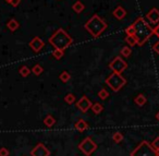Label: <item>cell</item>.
I'll use <instances>...</instances> for the list:
<instances>
[{
	"instance_id": "1",
	"label": "cell",
	"mask_w": 159,
	"mask_h": 156,
	"mask_svg": "<svg viewBox=\"0 0 159 156\" xmlns=\"http://www.w3.org/2000/svg\"><path fill=\"white\" fill-rule=\"evenodd\" d=\"M133 26L135 29L134 36L137 40V45L139 46H143L148 40H149L150 36L154 34V29L149 26L146 20L144 18H137L136 21L133 23Z\"/></svg>"
},
{
	"instance_id": "2",
	"label": "cell",
	"mask_w": 159,
	"mask_h": 156,
	"mask_svg": "<svg viewBox=\"0 0 159 156\" xmlns=\"http://www.w3.org/2000/svg\"><path fill=\"white\" fill-rule=\"evenodd\" d=\"M48 43L52 45L56 49H60V50H64L68 48L70 45H72L73 40L64 30L59 29L49 37Z\"/></svg>"
},
{
	"instance_id": "3",
	"label": "cell",
	"mask_w": 159,
	"mask_h": 156,
	"mask_svg": "<svg viewBox=\"0 0 159 156\" xmlns=\"http://www.w3.org/2000/svg\"><path fill=\"white\" fill-rule=\"evenodd\" d=\"M84 29L91 34L93 37L97 38L100 34L107 29V23L97 14H94L84 25Z\"/></svg>"
},
{
	"instance_id": "4",
	"label": "cell",
	"mask_w": 159,
	"mask_h": 156,
	"mask_svg": "<svg viewBox=\"0 0 159 156\" xmlns=\"http://www.w3.org/2000/svg\"><path fill=\"white\" fill-rule=\"evenodd\" d=\"M132 156H158V153L148 142H143L133 152Z\"/></svg>"
},
{
	"instance_id": "5",
	"label": "cell",
	"mask_w": 159,
	"mask_h": 156,
	"mask_svg": "<svg viewBox=\"0 0 159 156\" xmlns=\"http://www.w3.org/2000/svg\"><path fill=\"white\" fill-rule=\"evenodd\" d=\"M106 83L108 84V85L110 86V87L112 88L115 92H117V91H119L120 88H121L122 86L126 83V81H125V79H124V78L121 77V74H120V73L113 72L112 74H111L110 77L107 79Z\"/></svg>"
},
{
	"instance_id": "6",
	"label": "cell",
	"mask_w": 159,
	"mask_h": 156,
	"mask_svg": "<svg viewBox=\"0 0 159 156\" xmlns=\"http://www.w3.org/2000/svg\"><path fill=\"white\" fill-rule=\"evenodd\" d=\"M109 67H110V69L113 72L120 73V74H121V72H123L126 69L128 64H126V62L124 61L121 57H116L115 59L112 60V62L109 64Z\"/></svg>"
},
{
	"instance_id": "7",
	"label": "cell",
	"mask_w": 159,
	"mask_h": 156,
	"mask_svg": "<svg viewBox=\"0 0 159 156\" xmlns=\"http://www.w3.org/2000/svg\"><path fill=\"white\" fill-rule=\"evenodd\" d=\"M44 45H45V43L43 42L39 37H34L33 40L30 42V47H31L34 53H38V51L44 47Z\"/></svg>"
},
{
	"instance_id": "8",
	"label": "cell",
	"mask_w": 159,
	"mask_h": 156,
	"mask_svg": "<svg viewBox=\"0 0 159 156\" xmlns=\"http://www.w3.org/2000/svg\"><path fill=\"white\" fill-rule=\"evenodd\" d=\"M146 18L148 19V21H149L150 23H154V24L158 23L159 22V10L157 9V8H152V9L146 14Z\"/></svg>"
},
{
	"instance_id": "9",
	"label": "cell",
	"mask_w": 159,
	"mask_h": 156,
	"mask_svg": "<svg viewBox=\"0 0 159 156\" xmlns=\"http://www.w3.org/2000/svg\"><path fill=\"white\" fill-rule=\"evenodd\" d=\"M112 14L117 20H122V19H124V17L126 16V11L123 7L119 6V7H117L115 10H113Z\"/></svg>"
},
{
	"instance_id": "10",
	"label": "cell",
	"mask_w": 159,
	"mask_h": 156,
	"mask_svg": "<svg viewBox=\"0 0 159 156\" xmlns=\"http://www.w3.org/2000/svg\"><path fill=\"white\" fill-rule=\"evenodd\" d=\"M77 106H79L81 109L83 110V111H85V110H87L89 108V106H91V103H89V101L87 98H85V97H83L81 101L79 102V104H77Z\"/></svg>"
},
{
	"instance_id": "11",
	"label": "cell",
	"mask_w": 159,
	"mask_h": 156,
	"mask_svg": "<svg viewBox=\"0 0 159 156\" xmlns=\"http://www.w3.org/2000/svg\"><path fill=\"white\" fill-rule=\"evenodd\" d=\"M7 26H8V29H9L11 32H16V30L19 29L20 24H19V22L16 20V19H11V20H10L9 22L7 23Z\"/></svg>"
},
{
	"instance_id": "12",
	"label": "cell",
	"mask_w": 159,
	"mask_h": 156,
	"mask_svg": "<svg viewBox=\"0 0 159 156\" xmlns=\"http://www.w3.org/2000/svg\"><path fill=\"white\" fill-rule=\"evenodd\" d=\"M72 9H73V11L76 12V13H81V12H83V10L85 9V7L81 1H76V2L73 3Z\"/></svg>"
},
{
	"instance_id": "13",
	"label": "cell",
	"mask_w": 159,
	"mask_h": 156,
	"mask_svg": "<svg viewBox=\"0 0 159 156\" xmlns=\"http://www.w3.org/2000/svg\"><path fill=\"white\" fill-rule=\"evenodd\" d=\"M125 43L130 45V47H133V46H135V45H137V40L134 35H126Z\"/></svg>"
},
{
	"instance_id": "14",
	"label": "cell",
	"mask_w": 159,
	"mask_h": 156,
	"mask_svg": "<svg viewBox=\"0 0 159 156\" xmlns=\"http://www.w3.org/2000/svg\"><path fill=\"white\" fill-rule=\"evenodd\" d=\"M146 102H147V99H146V97L144 96L143 94L137 95V97H136V98H135V103H136L139 106H143V105H145Z\"/></svg>"
},
{
	"instance_id": "15",
	"label": "cell",
	"mask_w": 159,
	"mask_h": 156,
	"mask_svg": "<svg viewBox=\"0 0 159 156\" xmlns=\"http://www.w3.org/2000/svg\"><path fill=\"white\" fill-rule=\"evenodd\" d=\"M131 53H132V50H131V47H129V46H124L123 48L121 49V55L123 56V57H130Z\"/></svg>"
},
{
	"instance_id": "16",
	"label": "cell",
	"mask_w": 159,
	"mask_h": 156,
	"mask_svg": "<svg viewBox=\"0 0 159 156\" xmlns=\"http://www.w3.org/2000/svg\"><path fill=\"white\" fill-rule=\"evenodd\" d=\"M53 57L56 58V59H60V58L63 57V50H60V49H55L52 53Z\"/></svg>"
},
{
	"instance_id": "17",
	"label": "cell",
	"mask_w": 159,
	"mask_h": 156,
	"mask_svg": "<svg viewBox=\"0 0 159 156\" xmlns=\"http://www.w3.org/2000/svg\"><path fill=\"white\" fill-rule=\"evenodd\" d=\"M134 33H135V29H134V26H133V24L125 29L126 35H134Z\"/></svg>"
},
{
	"instance_id": "18",
	"label": "cell",
	"mask_w": 159,
	"mask_h": 156,
	"mask_svg": "<svg viewBox=\"0 0 159 156\" xmlns=\"http://www.w3.org/2000/svg\"><path fill=\"white\" fill-rule=\"evenodd\" d=\"M20 72H21V74H22L23 77H26V75H29L30 70H29V68H27V67H22V68H21V70H20Z\"/></svg>"
},
{
	"instance_id": "19",
	"label": "cell",
	"mask_w": 159,
	"mask_h": 156,
	"mask_svg": "<svg viewBox=\"0 0 159 156\" xmlns=\"http://www.w3.org/2000/svg\"><path fill=\"white\" fill-rule=\"evenodd\" d=\"M33 72L35 73V74H37V75H38V74H40V73L43 72L42 67L38 66V64H37V66H35V67H34V68H33Z\"/></svg>"
},
{
	"instance_id": "20",
	"label": "cell",
	"mask_w": 159,
	"mask_h": 156,
	"mask_svg": "<svg viewBox=\"0 0 159 156\" xmlns=\"http://www.w3.org/2000/svg\"><path fill=\"white\" fill-rule=\"evenodd\" d=\"M152 146L154 147L156 151H158V149H159V136L155 139L154 142H152Z\"/></svg>"
},
{
	"instance_id": "21",
	"label": "cell",
	"mask_w": 159,
	"mask_h": 156,
	"mask_svg": "<svg viewBox=\"0 0 159 156\" xmlns=\"http://www.w3.org/2000/svg\"><path fill=\"white\" fill-rule=\"evenodd\" d=\"M60 79H61L62 81H63V82H66V81H68L69 79H70V75H69V74H68V73H66V72H63V73H62L61 75H60Z\"/></svg>"
},
{
	"instance_id": "22",
	"label": "cell",
	"mask_w": 159,
	"mask_h": 156,
	"mask_svg": "<svg viewBox=\"0 0 159 156\" xmlns=\"http://www.w3.org/2000/svg\"><path fill=\"white\" fill-rule=\"evenodd\" d=\"M107 96H108V93H107L106 91L102 90V91H100V92H99V97H100L102 99L107 98Z\"/></svg>"
},
{
	"instance_id": "23",
	"label": "cell",
	"mask_w": 159,
	"mask_h": 156,
	"mask_svg": "<svg viewBox=\"0 0 159 156\" xmlns=\"http://www.w3.org/2000/svg\"><path fill=\"white\" fill-rule=\"evenodd\" d=\"M20 2H21V0H11L9 3L12 7H18V6L20 5Z\"/></svg>"
},
{
	"instance_id": "24",
	"label": "cell",
	"mask_w": 159,
	"mask_h": 156,
	"mask_svg": "<svg viewBox=\"0 0 159 156\" xmlns=\"http://www.w3.org/2000/svg\"><path fill=\"white\" fill-rule=\"evenodd\" d=\"M93 109H94V111H95V112H99L100 110L102 109V106L99 105V104H96V105H95V106H94V107H93Z\"/></svg>"
},
{
	"instance_id": "25",
	"label": "cell",
	"mask_w": 159,
	"mask_h": 156,
	"mask_svg": "<svg viewBox=\"0 0 159 156\" xmlns=\"http://www.w3.org/2000/svg\"><path fill=\"white\" fill-rule=\"evenodd\" d=\"M152 49H154L155 53L159 54V42H156L154 44V46H152Z\"/></svg>"
},
{
	"instance_id": "26",
	"label": "cell",
	"mask_w": 159,
	"mask_h": 156,
	"mask_svg": "<svg viewBox=\"0 0 159 156\" xmlns=\"http://www.w3.org/2000/svg\"><path fill=\"white\" fill-rule=\"evenodd\" d=\"M73 101H74V96L73 95H68L66 97V102H68V103H72Z\"/></svg>"
},
{
	"instance_id": "27",
	"label": "cell",
	"mask_w": 159,
	"mask_h": 156,
	"mask_svg": "<svg viewBox=\"0 0 159 156\" xmlns=\"http://www.w3.org/2000/svg\"><path fill=\"white\" fill-rule=\"evenodd\" d=\"M154 34H155V35L157 36V37L159 38V24L157 25V26H156V27H155V29H154Z\"/></svg>"
},
{
	"instance_id": "28",
	"label": "cell",
	"mask_w": 159,
	"mask_h": 156,
	"mask_svg": "<svg viewBox=\"0 0 159 156\" xmlns=\"http://www.w3.org/2000/svg\"><path fill=\"white\" fill-rule=\"evenodd\" d=\"M156 118H157V120H158V121H159V111H158V114H157V115H156Z\"/></svg>"
},
{
	"instance_id": "29",
	"label": "cell",
	"mask_w": 159,
	"mask_h": 156,
	"mask_svg": "<svg viewBox=\"0 0 159 156\" xmlns=\"http://www.w3.org/2000/svg\"><path fill=\"white\" fill-rule=\"evenodd\" d=\"M6 1H7V2H10V1H11V0H6Z\"/></svg>"
},
{
	"instance_id": "30",
	"label": "cell",
	"mask_w": 159,
	"mask_h": 156,
	"mask_svg": "<svg viewBox=\"0 0 159 156\" xmlns=\"http://www.w3.org/2000/svg\"><path fill=\"white\" fill-rule=\"evenodd\" d=\"M157 153H158V156H159V149H158V151H157Z\"/></svg>"
}]
</instances>
